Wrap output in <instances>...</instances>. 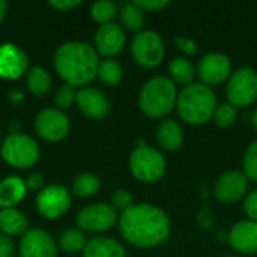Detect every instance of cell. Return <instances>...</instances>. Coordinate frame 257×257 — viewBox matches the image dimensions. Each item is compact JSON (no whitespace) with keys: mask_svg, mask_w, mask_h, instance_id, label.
I'll return each mask as SVG.
<instances>
[{"mask_svg":"<svg viewBox=\"0 0 257 257\" xmlns=\"http://www.w3.org/2000/svg\"><path fill=\"white\" fill-rule=\"evenodd\" d=\"M8 95H9V101H11V102H14V104L21 102V101L24 99V93H23L20 89H12Z\"/></svg>","mask_w":257,"mask_h":257,"instance_id":"40","label":"cell"},{"mask_svg":"<svg viewBox=\"0 0 257 257\" xmlns=\"http://www.w3.org/2000/svg\"><path fill=\"white\" fill-rule=\"evenodd\" d=\"M251 122H253V126L256 128L257 131V108L253 111V116H251Z\"/></svg>","mask_w":257,"mask_h":257,"instance_id":"42","label":"cell"},{"mask_svg":"<svg viewBox=\"0 0 257 257\" xmlns=\"http://www.w3.org/2000/svg\"><path fill=\"white\" fill-rule=\"evenodd\" d=\"M238 117V110L235 105H232L230 102H224L220 104L214 113V122L221 126V128H229L235 123Z\"/></svg>","mask_w":257,"mask_h":257,"instance_id":"31","label":"cell"},{"mask_svg":"<svg viewBox=\"0 0 257 257\" xmlns=\"http://www.w3.org/2000/svg\"><path fill=\"white\" fill-rule=\"evenodd\" d=\"M77 105L80 111L93 120H102L110 114L111 105L105 93L96 87L84 86L77 92Z\"/></svg>","mask_w":257,"mask_h":257,"instance_id":"17","label":"cell"},{"mask_svg":"<svg viewBox=\"0 0 257 257\" xmlns=\"http://www.w3.org/2000/svg\"><path fill=\"white\" fill-rule=\"evenodd\" d=\"M29 230V220L24 212L17 208L0 209V232L8 236L24 235Z\"/></svg>","mask_w":257,"mask_h":257,"instance_id":"22","label":"cell"},{"mask_svg":"<svg viewBox=\"0 0 257 257\" xmlns=\"http://www.w3.org/2000/svg\"><path fill=\"white\" fill-rule=\"evenodd\" d=\"M136 6H139L143 12L145 11H149V12H155V11H160L166 6L170 5L169 0H136L134 2Z\"/></svg>","mask_w":257,"mask_h":257,"instance_id":"37","label":"cell"},{"mask_svg":"<svg viewBox=\"0 0 257 257\" xmlns=\"http://www.w3.org/2000/svg\"><path fill=\"white\" fill-rule=\"evenodd\" d=\"M178 89L169 77L148 80L139 93V107L151 119H163L176 108Z\"/></svg>","mask_w":257,"mask_h":257,"instance_id":"4","label":"cell"},{"mask_svg":"<svg viewBox=\"0 0 257 257\" xmlns=\"http://www.w3.org/2000/svg\"><path fill=\"white\" fill-rule=\"evenodd\" d=\"M54 69L59 77L69 86H83L98 75L99 59L96 50L81 41L62 44L53 57Z\"/></svg>","mask_w":257,"mask_h":257,"instance_id":"2","label":"cell"},{"mask_svg":"<svg viewBox=\"0 0 257 257\" xmlns=\"http://www.w3.org/2000/svg\"><path fill=\"white\" fill-rule=\"evenodd\" d=\"M226 257H242V256H226Z\"/></svg>","mask_w":257,"mask_h":257,"instance_id":"44","label":"cell"},{"mask_svg":"<svg viewBox=\"0 0 257 257\" xmlns=\"http://www.w3.org/2000/svg\"><path fill=\"white\" fill-rule=\"evenodd\" d=\"M29 69V57L26 51L12 44H0V78L2 80H18Z\"/></svg>","mask_w":257,"mask_h":257,"instance_id":"15","label":"cell"},{"mask_svg":"<svg viewBox=\"0 0 257 257\" xmlns=\"http://www.w3.org/2000/svg\"><path fill=\"white\" fill-rule=\"evenodd\" d=\"M167 169L164 155L152 148L139 142L136 149L130 155V170L133 176L143 184H154L160 181Z\"/></svg>","mask_w":257,"mask_h":257,"instance_id":"5","label":"cell"},{"mask_svg":"<svg viewBox=\"0 0 257 257\" xmlns=\"http://www.w3.org/2000/svg\"><path fill=\"white\" fill-rule=\"evenodd\" d=\"M35 131L45 142H60L69 134L71 120L59 108H44L35 117Z\"/></svg>","mask_w":257,"mask_h":257,"instance_id":"11","label":"cell"},{"mask_svg":"<svg viewBox=\"0 0 257 257\" xmlns=\"http://www.w3.org/2000/svg\"><path fill=\"white\" fill-rule=\"evenodd\" d=\"M131 54L136 63L142 68H157L164 59V42L157 32L142 30L133 38Z\"/></svg>","mask_w":257,"mask_h":257,"instance_id":"9","label":"cell"},{"mask_svg":"<svg viewBox=\"0 0 257 257\" xmlns=\"http://www.w3.org/2000/svg\"><path fill=\"white\" fill-rule=\"evenodd\" d=\"M227 102L238 107H248L257 99V72L250 66H241L232 72L226 84Z\"/></svg>","mask_w":257,"mask_h":257,"instance_id":"7","label":"cell"},{"mask_svg":"<svg viewBox=\"0 0 257 257\" xmlns=\"http://www.w3.org/2000/svg\"><path fill=\"white\" fill-rule=\"evenodd\" d=\"M71 193L60 184H50L44 187L35 200L36 211L47 220H57L63 217L71 208Z\"/></svg>","mask_w":257,"mask_h":257,"instance_id":"10","label":"cell"},{"mask_svg":"<svg viewBox=\"0 0 257 257\" xmlns=\"http://www.w3.org/2000/svg\"><path fill=\"white\" fill-rule=\"evenodd\" d=\"M242 173L257 184V139L250 143L242 158Z\"/></svg>","mask_w":257,"mask_h":257,"instance_id":"30","label":"cell"},{"mask_svg":"<svg viewBox=\"0 0 257 257\" xmlns=\"http://www.w3.org/2000/svg\"><path fill=\"white\" fill-rule=\"evenodd\" d=\"M133 200H134V199H133V194H131L128 190H125V188H117V190H114L113 194H111V203H110V205H111L116 211L123 212V211L130 209V208L134 205Z\"/></svg>","mask_w":257,"mask_h":257,"instance_id":"33","label":"cell"},{"mask_svg":"<svg viewBox=\"0 0 257 257\" xmlns=\"http://www.w3.org/2000/svg\"><path fill=\"white\" fill-rule=\"evenodd\" d=\"M169 78L176 86L187 87L194 83L196 66L185 57H175L169 63Z\"/></svg>","mask_w":257,"mask_h":257,"instance_id":"23","label":"cell"},{"mask_svg":"<svg viewBox=\"0 0 257 257\" xmlns=\"http://www.w3.org/2000/svg\"><path fill=\"white\" fill-rule=\"evenodd\" d=\"M119 20H120V26L123 30L128 32H142L143 23H145V15L143 11L134 5V2L131 3H125L120 6L119 9Z\"/></svg>","mask_w":257,"mask_h":257,"instance_id":"25","label":"cell"},{"mask_svg":"<svg viewBox=\"0 0 257 257\" xmlns=\"http://www.w3.org/2000/svg\"><path fill=\"white\" fill-rule=\"evenodd\" d=\"M101 188V179L93 173H81L72 181V193L78 197H92Z\"/></svg>","mask_w":257,"mask_h":257,"instance_id":"27","label":"cell"},{"mask_svg":"<svg viewBox=\"0 0 257 257\" xmlns=\"http://www.w3.org/2000/svg\"><path fill=\"white\" fill-rule=\"evenodd\" d=\"M175 44L179 48V51H182L187 56H196L197 51H199L197 44L191 38H188V36H176L175 38Z\"/></svg>","mask_w":257,"mask_h":257,"instance_id":"34","label":"cell"},{"mask_svg":"<svg viewBox=\"0 0 257 257\" xmlns=\"http://www.w3.org/2000/svg\"><path fill=\"white\" fill-rule=\"evenodd\" d=\"M83 2L81 0H50L48 5L57 11H69L77 6H80Z\"/></svg>","mask_w":257,"mask_h":257,"instance_id":"39","label":"cell"},{"mask_svg":"<svg viewBox=\"0 0 257 257\" xmlns=\"http://www.w3.org/2000/svg\"><path fill=\"white\" fill-rule=\"evenodd\" d=\"M26 83H27L29 90L35 96H44L53 87V78H51L50 72L42 66H32L27 71Z\"/></svg>","mask_w":257,"mask_h":257,"instance_id":"24","label":"cell"},{"mask_svg":"<svg viewBox=\"0 0 257 257\" xmlns=\"http://www.w3.org/2000/svg\"><path fill=\"white\" fill-rule=\"evenodd\" d=\"M217 107L215 92L203 83H193L178 93L176 110L188 125H205L214 117Z\"/></svg>","mask_w":257,"mask_h":257,"instance_id":"3","label":"cell"},{"mask_svg":"<svg viewBox=\"0 0 257 257\" xmlns=\"http://www.w3.org/2000/svg\"><path fill=\"white\" fill-rule=\"evenodd\" d=\"M244 212L247 214L248 220H253L257 223V188L247 194L244 200Z\"/></svg>","mask_w":257,"mask_h":257,"instance_id":"36","label":"cell"},{"mask_svg":"<svg viewBox=\"0 0 257 257\" xmlns=\"http://www.w3.org/2000/svg\"><path fill=\"white\" fill-rule=\"evenodd\" d=\"M104 84L108 86H114L117 83H120L122 77H123V71L122 66L117 60L114 59H104L99 62L98 66V75H96Z\"/></svg>","mask_w":257,"mask_h":257,"instance_id":"28","label":"cell"},{"mask_svg":"<svg viewBox=\"0 0 257 257\" xmlns=\"http://www.w3.org/2000/svg\"><path fill=\"white\" fill-rule=\"evenodd\" d=\"M117 12H119L117 11V5L114 2H110V0H98V2H95L90 6L92 18L96 23H99L101 26L113 23V20L117 15Z\"/></svg>","mask_w":257,"mask_h":257,"instance_id":"29","label":"cell"},{"mask_svg":"<svg viewBox=\"0 0 257 257\" xmlns=\"http://www.w3.org/2000/svg\"><path fill=\"white\" fill-rule=\"evenodd\" d=\"M17 253H18V248L14 239L8 235L0 233V257H15Z\"/></svg>","mask_w":257,"mask_h":257,"instance_id":"35","label":"cell"},{"mask_svg":"<svg viewBox=\"0 0 257 257\" xmlns=\"http://www.w3.org/2000/svg\"><path fill=\"white\" fill-rule=\"evenodd\" d=\"M2 158L15 169L33 167L41 158L39 145L33 137L24 133L9 134L5 137L0 146Z\"/></svg>","mask_w":257,"mask_h":257,"instance_id":"6","label":"cell"},{"mask_svg":"<svg viewBox=\"0 0 257 257\" xmlns=\"http://www.w3.org/2000/svg\"><path fill=\"white\" fill-rule=\"evenodd\" d=\"M18 257H57V242L44 229H29L21 236Z\"/></svg>","mask_w":257,"mask_h":257,"instance_id":"14","label":"cell"},{"mask_svg":"<svg viewBox=\"0 0 257 257\" xmlns=\"http://www.w3.org/2000/svg\"><path fill=\"white\" fill-rule=\"evenodd\" d=\"M196 74L200 83L206 86H218L232 75V62L223 53H208L197 62Z\"/></svg>","mask_w":257,"mask_h":257,"instance_id":"12","label":"cell"},{"mask_svg":"<svg viewBox=\"0 0 257 257\" xmlns=\"http://www.w3.org/2000/svg\"><path fill=\"white\" fill-rule=\"evenodd\" d=\"M26 188L27 191H41L44 188V176L41 173H30L26 179H24Z\"/></svg>","mask_w":257,"mask_h":257,"instance_id":"38","label":"cell"},{"mask_svg":"<svg viewBox=\"0 0 257 257\" xmlns=\"http://www.w3.org/2000/svg\"><path fill=\"white\" fill-rule=\"evenodd\" d=\"M117 224L123 241L139 248L158 247L169 239L172 232L167 214L151 203H137L120 212Z\"/></svg>","mask_w":257,"mask_h":257,"instance_id":"1","label":"cell"},{"mask_svg":"<svg viewBox=\"0 0 257 257\" xmlns=\"http://www.w3.org/2000/svg\"><path fill=\"white\" fill-rule=\"evenodd\" d=\"M119 221L117 211L108 203H92L84 206L75 217L77 229L84 233H104Z\"/></svg>","mask_w":257,"mask_h":257,"instance_id":"8","label":"cell"},{"mask_svg":"<svg viewBox=\"0 0 257 257\" xmlns=\"http://www.w3.org/2000/svg\"><path fill=\"white\" fill-rule=\"evenodd\" d=\"M126 251L125 247L107 236H95L87 241L84 250H83V257H125Z\"/></svg>","mask_w":257,"mask_h":257,"instance_id":"21","label":"cell"},{"mask_svg":"<svg viewBox=\"0 0 257 257\" xmlns=\"http://www.w3.org/2000/svg\"><path fill=\"white\" fill-rule=\"evenodd\" d=\"M75 101H77V90H75L74 86H69V84H66V83H63V84L57 89V92H56V95H54L56 108H59V110H62V111L66 110V108H69Z\"/></svg>","mask_w":257,"mask_h":257,"instance_id":"32","label":"cell"},{"mask_svg":"<svg viewBox=\"0 0 257 257\" xmlns=\"http://www.w3.org/2000/svg\"><path fill=\"white\" fill-rule=\"evenodd\" d=\"M27 194L24 179L20 176H6L0 181V209L15 208Z\"/></svg>","mask_w":257,"mask_h":257,"instance_id":"20","label":"cell"},{"mask_svg":"<svg viewBox=\"0 0 257 257\" xmlns=\"http://www.w3.org/2000/svg\"><path fill=\"white\" fill-rule=\"evenodd\" d=\"M93 39L96 53L104 56L105 59H113L114 56H117L123 50L126 42L125 30L120 24H116L114 21L99 26Z\"/></svg>","mask_w":257,"mask_h":257,"instance_id":"16","label":"cell"},{"mask_svg":"<svg viewBox=\"0 0 257 257\" xmlns=\"http://www.w3.org/2000/svg\"><path fill=\"white\" fill-rule=\"evenodd\" d=\"M248 190V179L242 172L229 170L218 176L214 185V196L220 203L232 205L239 202Z\"/></svg>","mask_w":257,"mask_h":257,"instance_id":"13","label":"cell"},{"mask_svg":"<svg viewBox=\"0 0 257 257\" xmlns=\"http://www.w3.org/2000/svg\"><path fill=\"white\" fill-rule=\"evenodd\" d=\"M230 247L244 254L253 256L257 254V223L253 220H242L232 226L229 232Z\"/></svg>","mask_w":257,"mask_h":257,"instance_id":"18","label":"cell"},{"mask_svg":"<svg viewBox=\"0 0 257 257\" xmlns=\"http://www.w3.org/2000/svg\"><path fill=\"white\" fill-rule=\"evenodd\" d=\"M0 146H2V134H0Z\"/></svg>","mask_w":257,"mask_h":257,"instance_id":"43","label":"cell"},{"mask_svg":"<svg viewBox=\"0 0 257 257\" xmlns=\"http://www.w3.org/2000/svg\"><path fill=\"white\" fill-rule=\"evenodd\" d=\"M87 244L86 233L80 229H66L59 236V247L68 254H77L84 250Z\"/></svg>","mask_w":257,"mask_h":257,"instance_id":"26","label":"cell"},{"mask_svg":"<svg viewBox=\"0 0 257 257\" xmlns=\"http://www.w3.org/2000/svg\"><path fill=\"white\" fill-rule=\"evenodd\" d=\"M6 12H8V2L0 0V24L5 20V17H6Z\"/></svg>","mask_w":257,"mask_h":257,"instance_id":"41","label":"cell"},{"mask_svg":"<svg viewBox=\"0 0 257 257\" xmlns=\"http://www.w3.org/2000/svg\"><path fill=\"white\" fill-rule=\"evenodd\" d=\"M157 142L167 152L178 151L184 143V130L181 123L169 117L163 119L157 126Z\"/></svg>","mask_w":257,"mask_h":257,"instance_id":"19","label":"cell"}]
</instances>
